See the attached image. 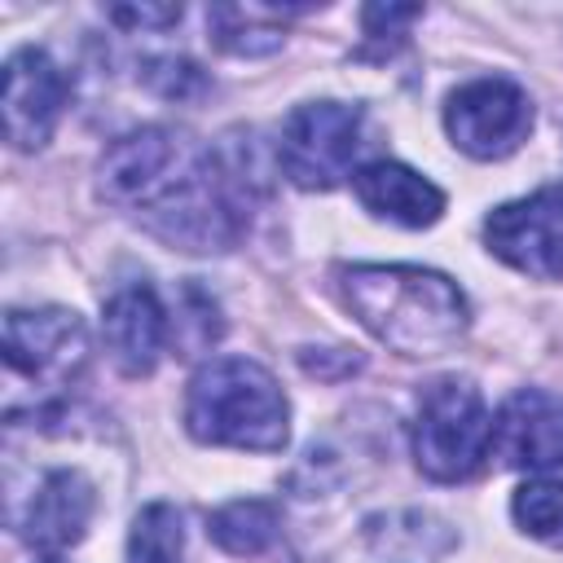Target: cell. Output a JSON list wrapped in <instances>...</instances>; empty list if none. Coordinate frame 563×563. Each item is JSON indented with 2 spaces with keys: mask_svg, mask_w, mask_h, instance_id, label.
<instances>
[{
  "mask_svg": "<svg viewBox=\"0 0 563 563\" xmlns=\"http://www.w3.org/2000/svg\"><path fill=\"white\" fill-rule=\"evenodd\" d=\"M97 189L158 242L194 255L229 251L246 224L238 180L220 167V158L189 132L158 123L119 136L101 154Z\"/></svg>",
  "mask_w": 563,
  "mask_h": 563,
  "instance_id": "1",
  "label": "cell"
},
{
  "mask_svg": "<svg viewBox=\"0 0 563 563\" xmlns=\"http://www.w3.org/2000/svg\"><path fill=\"white\" fill-rule=\"evenodd\" d=\"M334 277L343 308L396 356H440L466 334V295L435 268L352 264Z\"/></svg>",
  "mask_w": 563,
  "mask_h": 563,
  "instance_id": "2",
  "label": "cell"
},
{
  "mask_svg": "<svg viewBox=\"0 0 563 563\" xmlns=\"http://www.w3.org/2000/svg\"><path fill=\"white\" fill-rule=\"evenodd\" d=\"M185 431L216 449L277 453L290 440V405L260 361L216 356L189 378Z\"/></svg>",
  "mask_w": 563,
  "mask_h": 563,
  "instance_id": "3",
  "label": "cell"
},
{
  "mask_svg": "<svg viewBox=\"0 0 563 563\" xmlns=\"http://www.w3.org/2000/svg\"><path fill=\"white\" fill-rule=\"evenodd\" d=\"M88 325L75 308H9L4 317L9 387L31 391L35 422H53L66 409V391L88 369Z\"/></svg>",
  "mask_w": 563,
  "mask_h": 563,
  "instance_id": "4",
  "label": "cell"
},
{
  "mask_svg": "<svg viewBox=\"0 0 563 563\" xmlns=\"http://www.w3.org/2000/svg\"><path fill=\"white\" fill-rule=\"evenodd\" d=\"M493 457V413L475 383L435 378L418 396L413 413V462L435 484L471 479Z\"/></svg>",
  "mask_w": 563,
  "mask_h": 563,
  "instance_id": "5",
  "label": "cell"
},
{
  "mask_svg": "<svg viewBox=\"0 0 563 563\" xmlns=\"http://www.w3.org/2000/svg\"><path fill=\"white\" fill-rule=\"evenodd\" d=\"M365 114L343 101H303L286 114L277 136V163L299 189H334L343 176H352V163L361 154Z\"/></svg>",
  "mask_w": 563,
  "mask_h": 563,
  "instance_id": "6",
  "label": "cell"
},
{
  "mask_svg": "<svg viewBox=\"0 0 563 563\" xmlns=\"http://www.w3.org/2000/svg\"><path fill=\"white\" fill-rule=\"evenodd\" d=\"M444 132L471 158H506L532 132V101L515 79L488 75L471 79L449 92L444 101Z\"/></svg>",
  "mask_w": 563,
  "mask_h": 563,
  "instance_id": "7",
  "label": "cell"
},
{
  "mask_svg": "<svg viewBox=\"0 0 563 563\" xmlns=\"http://www.w3.org/2000/svg\"><path fill=\"white\" fill-rule=\"evenodd\" d=\"M484 242L501 264L541 282H563V185H545L488 211Z\"/></svg>",
  "mask_w": 563,
  "mask_h": 563,
  "instance_id": "8",
  "label": "cell"
},
{
  "mask_svg": "<svg viewBox=\"0 0 563 563\" xmlns=\"http://www.w3.org/2000/svg\"><path fill=\"white\" fill-rule=\"evenodd\" d=\"M97 510V488L75 466H53L31 479L26 493H9V523L22 541L44 554L70 550L84 541Z\"/></svg>",
  "mask_w": 563,
  "mask_h": 563,
  "instance_id": "9",
  "label": "cell"
},
{
  "mask_svg": "<svg viewBox=\"0 0 563 563\" xmlns=\"http://www.w3.org/2000/svg\"><path fill=\"white\" fill-rule=\"evenodd\" d=\"M66 75L44 48H18L4 66V136L13 150L48 145L66 110Z\"/></svg>",
  "mask_w": 563,
  "mask_h": 563,
  "instance_id": "10",
  "label": "cell"
},
{
  "mask_svg": "<svg viewBox=\"0 0 563 563\" xmlns=\"http://www.w3.org/2000/svg\"><path fill=\"white\" fill-rule=\"evenodd\" d=\"M493 457L515 471L563 466V396L523 387L493 418Z\"/></svg>",
  "mask_w": 563,
  "mask_h": 563,
  "instance_id": "11",
  "label": "cell"
},
{
  "mask_svg": "<svg viewBox=\"0 0 563 563\" xmlns=\"http://www.w3.org/2000/svg\"><path fill=\"white\" fill-rule=\"evenodd\" d=\"M101 334H106V352H110L114 369L128 378H145V374H154V365L172 339V317H167L163 299L154 295V286L132 282L106 299Z\"/></svg>",
  "mask_w": 563,
  "mask_h": 563,
  "instance_id": "12",
  "label": "cell"
},
{
  "mask_svg": "<svg viewBox=\"0 0 563 563\" xmlns=\"http://www.w3.org/2000/svg\"><path fill=\"white\" fill-rule=\"evenodd\" d=\"M352 189L361 198V207L378 220L405 224V229H427L444 216V194L440 185H431L427 176H418L405 163L391 158H374L365 167L352 172Z\"/></svg>",
  "mask_w": 563,
  "mask_h": 563,
  "instance_id": "13",
  "label": "cell"
},
{
  "mask_svg": "<svg viewBox=\"0 0 563 563\" xmlns=\"http://www.w3.org/2000/svg\"><path fill=\"white\" fill-rule=\"evenodd\" d=\"M295 4H273V0H251V4H211L207 9V31L216 48L233 57H264L277 53L286 40V13Z\"/></svg>",
  "mask_w": 563,
  "mask_h": 563,
  "instance_id": "14",
  "label": "cell"
},
{
  "mask_svg": "<svg viewBox=\"0 0 563 563\" xmlns=\"http://www.w3.org/2000/svg\"><path fill=\"white\" fill-rule=\"evenodd\" d=\"M207 532H211V541H216L224 554L255 559V554H264V550L277 541L282 515H277V506L264 501V497H238V501H224L220 510H211Z\"/></svg>",
  "mask_w": 563,
  "mask_h": 563,
  "instance_id": "15",
  "label": "cell"
},
{
  "mask_svg": "<svg viewBox=\"0 0 563 563\" xmlns=\"http://www.w3.org/2000/svg\"><path fill=\"white\" fill-rule=\"evenodd\" d=\"M185 550V532H180V515L167 501H150L128 532V563H180Z\"/></svg>",
  "mask_w": 563,
  "mask_h": 563,
  "instance_id": "16",
  "label": "cell"
},
{
  "mask_svg": "<svg viewBox=\"0 0 563 563\" xmlns=\"http://www.w3.org/2000/svg\"><path fill=\"white\" fill-rule=\"evenodd\" d=\"M510 515L532 541H545V545L563 550V484L559 479L519 484L515 497H510Z\"/></svg>",
  "mask_w": 563,
  "mask_h": 563,
  "instance_id": "17",
  "label": "cell"
},
{
  "mask_svg": "<svg viewBox=\"0 0 563 563\" xmlns=\"http://www.w3.org/2000/svg\"><path fill=\"white\" fill-rule=\"evenodd\" d=\"M145 79H150V84H154L163 97H176V101H185V97H194V92L202 88L198 66H194V62H185V57H163V62H150Z\"/></svg>",
  "mask_w": 563,
  "mask_h": 563,
  "instance_id": "18",
  "label": "cell"
},
{
  "mask_svg": "<svg viewBox=\"0 0 563 563\" xmlns=\"http://www.w3.org/2000/svg\"><path fill=\"white\" fill-rule=\"evenodd\" d=\"M106 18L128 31H158V26L180 22V4H114L106 9Z\"/></svg>",
  "mask_w": 563,
  "mask_h": 563,
  "instance_id": "19",
  "label": "cell"
},
{
  "mask_svg": "<svg viewBox=\"0 0 563 563\" xmlns=\"http://www.w3.org/2000/svg\"><path fill=\"white\" fill-rule=\"evenodd\" d=\"M413 18H422L418 4H369L361 13L365 35H400V26H409Z\"/></svg>",
  "mask_w": 563,
  "mask_h": 563,
  "instance_id": "20",
  "label": "cell"
},
{
  "mask_svg": "<svg viewBox=\"0 0 563 563\" xmlns=\"http://www.w3.org/2000/svg\"><path fill=\"white\" fill-rule=\"evenodd\" d=\"M40 563H62V559H40Z\"/></svg>",
  "mask_w": 563,
  "mask_h": 563,
  "instance_id": "21",
  "label": "cell"
}]
</instances>
